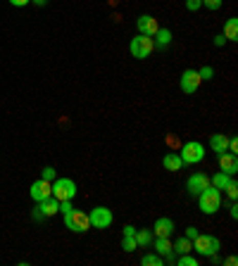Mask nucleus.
Returning <instances> with one entry per match:
<instances>
[{
	"mask_svg": "<svg viewBox=\"0 0 238 266\" xmlns=\"http://www.w3.org/2000/svg\"><path fill=\"white\" fill-rule=\"evenodd\" d=\"M198 205L203 214H217L222 209V190H217L214 185H207L200 195H198Z\"/></svg>",
	"mask_w": 238,
	"mask_h": 266,
	"instance_id": "f257e3e1",
	"label": "nucleus"
},
{
	"mask_svg": "<svg viewBox=\"0 0 238 266\" xmlns=\"http://www.w3.org/2000/svg\"><path fill=\"white\" fill-rule=\"evenodd\" d=\"M190 243H193V250H196V254H200V257H207V259H210L212 254H217L219 247H222V243H219L217 235H207V233H198V235L190 240Z\"/></svg>",
	"mask_w": 238,
	"mask_h": 266,
	"instance_id": "f03ea898",
	"label": "nucleus"
},
{
	"mask_svg": "<svg viewBox=\"0 0 238 266\" xmlns=\"http://www.w3.org/2000/svg\"><path fill=\"white\" fill-rule=\"evenodd\" d=\"M64 226H67L72 233H86L91 228L89 214L81 212V209H72L69 214H64Z\"/></svg>",
	"mask_w": 238,
	"mask_h": 266,
	"instance_id": "7ed1b4c3",
	"label": "nucleus"
},
{
	"mask_svg": "<svg viewBox=\"0 0 238 266\" xmlns=\"http://www.w3.org/2000/svg\"><path fill=\"white\" fill-rule=\"evenodd\" d=\"M129 50H131V55H134L136 60H145V57H150V53L155 50V43H153V38H150V36L138 34L136 38H131Z\"/></svg>",
	"mask_w": 238,
	"mask_h": 266,
	"instance_id": "20e7f679",
	"label": "nucleus"
},
{
	"mask_svg": "<svg viewBox=\"0 0 238 266\" xmlns=\"http://www.w3.org/2000/svg\"><path fill=\"white\" fill-rule=\"evenodd\" d=\"M179 157H181V162H184V164L203 162V159H205L203 143H198V140H188V143H184V148H181V152H179Z\"/></svg>",
	"mask_w": 238,
	"mask_h": 266,
	"instance_id": "39448f33",
	"label": "nucleus"
},
{
	"mask_svg": "<svg viewBox=\"0 0 238 266\" xmlns=\"http://www.w3.org/2000/svg\"><path fill=\"white\" fill-rule=\"evenodd\" d=\"M76 195V183L72 178H55L53 183V198L55 200H74Z\"/></svg>",
	"mask_w": 238,
	"mask_h": 266,
	"instance_id": "423d86ee",
	"label": "nucleus"
},
{
	"mask_svg": "<svg viewBox=\"0 0 238 266\" xmlns=\"http://www.w3.org/2000/svg\"><path fill=\"white\" fill-rule=\"evenodd\" d=\"M29 195H31V200H34V202H41V200L53 198V181H46V178H38V181H34V183H31V188H29Z\"/></svg>",
	"mask_w": 238,
	"mask_h": 266,
	"instance_id": "0eeeda50",
	"label": "nucleus"
},
{
	"mask_svg": "<svg viewBox=\"0 0 238 266\" xmlns=\"http://www.w3.org/2000/svg\"><path fill=\"white\" fill-rule=\"evenodd\" d=\"M112 212H110L107 207H95V209H91L89 214V221L93 228H110V224H112Z\"/></svg>",
	"mask_w": 238,
	"mask_h": 266,
	"instance_id": "6e6552de",
	"label": "nucleus"
},
{
	"mask_svg": "<svg viewBox=\"0 0 238 266\" xmlns=\"http://www.w3.org/2000/svg\"><path fill=\"white\" fill-rule=\"evenodd\" d=\"M200 81H203V79H200V74H198L196 69H186L184 74H181V83H179V86H181L184 93H196V90L200 88Z\"/></svg>",
	"mask_w": 238,
	"mask_h": 266,
	"instance_id": "1a4fd4ad",
	"label": "nucleus"
},
{
	"mask_svg": "<svg viewBox=\"0 0 238 266\" xmlns=\"http://www.w3.org/2000/svg\"><path fill=\"white\" fill-rule=\"evenodd\" d=\"M210 185V176H205V174H200V171H196V174H190L188 176V183H186V188H188L190 195H200V192L205 190Z\"/></svg>",
	"mask_w": 238,
	"mask_h": 266,
	"instance_id": "9d476101",
	"label": "nucleus"
},
{
	"mask_svg": "<svg viewBox=\"0 0 238 266\" xmlns=\"http://www.w3.org/2000/svg\"><path fill=\"white\" fill-rule=\"evenodd\" d=\"M217 162H219V169L224 171V174H229V176H233L238 171V157L236 152H219L217 155Z\"/></svg>",
	"mask_w": 238,
	"mask_h": 266,
	"instance_id": "9b49d317",
	"label": "nucleus"
},
{
	"mask_svg": "<svg viewBox=\"0 0 238 266\" xmlns=\"http://www.w3.org/2000/svg\"><path fill=\"white\" fill-rule=\"evenodd\" d=\"M136 27H138V34H143V36H153L157 34V29H160V24H157V19L155 17H150V14H141L136 19Z\"/></svg>",
	"mask_w": 238,
	"mask_h": 266,
	"instance_id": "f8f14e48",
	"label": "nucleus"
},
{
	"mask_svg": "<svg viewBox=\"0 0 238 266\" xmlns=\"http://www.w3.org/2000/svg\"><path fill=\"white\" fill-rule=\"evenodd\" d=\"M171 233H174V221H171V219L160 216L155 224H153V235H155V238H169Z\"/></svg>",
	"mask_w": 238,
	"mask_h": 266,
	"instance_id": "ddd939ff",
	"label": "nucleus"
},
{
	"mask_svg": "<svg viewBox=\"0 0 238 266\" xmlns=\"http://www.w3.org/2000/svg\"><path fill=\"white\" fill-rule=\"evenodd\" d=\"M36 209H38V212H41L46 219H48V216H53V214H57V212H60V200H55V198L41 200Z\"/></svg>",
	"mask_w": 238,
	"mask_h": 266,
	"instance_id": "4468645a",
	"label": "nucleus"
},
{
	"mask_svg": "<svg viewBox=\"0 0 238 266\" xmlns=\"http://www.w3.org/2000/svg\"><path fill=\"white\" fill-rule=\"evenodd\" d=\"M153 243H155V252L160 254V257H167V259H174V250H171L169 238H155V240H153Z\"/></svg>",
	"mask_w": 238,
	"mask_h": 266,
	"instance_id": "2eb2a0df",
	"label": "nucleus"
},
{
	"mask_svg": "<svg viewBox=\"0 0 238 266\" xmlns=\"http://www.w3.org/2000/svg\"><path fill=\"white\" fill-rule=\"evenodd\" d=\"M162 166L167 171H181L184 169V162H181V157H179L177 152H167L162 159Z\"/></svg>",
	"mask_w": 238,
	"mask_h": 266,
	"instance_id": "dca6fc26",
	"label": "nucleus"
},
{
	"mask_svg": "<svg viewBox=\"0 0 238 266\" xmlns=\"http://www.w3.org/2000/svg\"><path fill=\"white\" fill-rule=\"evenodd\" d=\"M210 148L214 152H226L229 150V138L224 136V133H214V136H210Z\"/></svg>",
	"mask_w": 238,
	"mask_h": 266,
	"instance_id": "f3484780",
	"label": "nucleus"
},
{
	"mask_svg": "<svg viewBox=\"0 0 238 266\" xmlns=\"http://www.w3.org/2000/svg\"><path fill=\"white\" fill-rule=\"evenodd\" d=\"M153 38H155V48H167V45H169L171 43V31L169 29H157V34L153 36Z\"/></svg>",
	"mask_w": 238,
	"mask_h": 266,
	"instance_id": "a211bd4d",
	"label": "nucleus"
},
{
	"mask_svg": "<svg viewBox=\"0 0 238 266\" xmlns=\"http://www.w3.org/2000/svg\"><path fill=\"white\" fill-rule=\"evenodd\" d=\"M233 176H229V174H224V171H217L214 176L210 178V185H214L217 190H224L226 185H229V181H231Z\"/></svg>",
	"mask_w": 238,
	"mask_h": 266,
	"instance_id": "6ab92c4d",
	"label": "nucleus"
},
{
	"mask_svg": "<svg viewBox=\"0 0 238 266\" xmlns=\"http://www.w3.org/2000/svg\"><path fill=\"white\" fill-rule=\"evenodd\" d=\"M224 38H226V41H236V38H238V19H236V17L226 19V24H224Z\"/></svg>",
	"mask_w": 238,
	"mask_h": 266,
	"instance_id": "aec40b11",
	"label": "nucleus"
},
{
	"mask_svg": "<svg viewBox=\"0 0 238 266\" xmlns=\"http://www.w3.org/2000/svg\"><path fill=\"white\" fill-rule=\"evenodd\" d=\"M171 250H174V254H186V252H190V250H193V243H190L188 238H179L177 243H174V245H171Z\"/></svg>",
	"mask_w": 238,
	"mask_h": 266,
	"instance_id": "412c9836",
	"label": "nucleus"
},
{
	"mask_svg": "<svg viewBox=\"0 0 238 266\" xmlns=\"http://www.w3.org/2000/svg\"><path fill=\"white\" fill-rule=\"evenodd\" d=\"M136 243H138V247H148V245H153V231H148V228H143V231H136Z\"/></svg>",
	"mask_w": 238,
	"mask_h": 266,
	"instance_id": "4be33fe9",
	"label": "nucleus"
},
{
	"mask_svg": "<svg viewBox=\"0 0 238 266\" xmlns=\"http://www.w3.org/2000/svg\"><path fill=\"white\" fill-rule=\"evenodd\" d=\"M141 264L143 266H162V257L157 252H148L141 257Z\"/></svg>",
	"mask_w": 238,
	"mask_h": 266,
	"instance_id": "5701e85b",
	"label": "nucleus"
},
{
	"mask_svg": "<svg viewBox=\"0 0 238 266\" xmlns=\"http://www.w3.org/2000/svg\"><path fill=\"white\" fill-rule=\"evenodd\" d=\"M122 250H124V252H136V250H138L136 238H134V235H124V238H122Z\"/></svg>",
	"mask_w": 238,
	"mask_h": 266,
	"instance_id": "b1692460",
	"label": "nucleus"
},
{
	"mask_svg": "<svg viewBox=\"0 0 238 266\" xmlns=\"http://www.w3.org/2000/svg\"><path fill=\"white\" fill-rule=\"evenodd\" d=\"M179 266H198V259H196V257H190L188 252L179 254Z\"/></svg>",
	"mask_w": 238,
	"mask_h": 266,
	"instance_id": "393cba45",
	"label": "nucleus"
},
{
	"mask_svg": "<svg viewBox=\"0 0 238 266\" xmlns=\"http://www.w3.org/2000/svg\"><path fill=\"white\" fill-rule=\"evenodd\" d=\"M224 190H226V195H229V198H231V200H236V198H238V183H236V181H233V178H231V181H229V185H226Z\"/></svg>",
	"mask_w": 238,
	"mask_h": 266,
	"instance_id": "a878e982",
	"label": "nucleus"
},
{
	"mask_svg": "<svg viewBox=\"0 0 238 266\" xmlns=\"http://www.w3.org/2000/svg\"><path fill=\"white\" fill-rule=\"evenodd\" d=\"M55 174H57V171H55L53 166H43L41 178H46V181H55Z\"/></svg>",
	"mask_w": 238,
	"mask_h": 266,
	"instance_id": "bb28decb",
	"label": "nucleus"
},
{
	"mask_svg": "<svg viewBox=\"0 0 238 266\" xmlns=\"http://www.w3.org/2000/svg\"><path fill=\"white\" fill-rule=\"evenodd\" d=\"M200 7H203V0H186V10H190V12H196Z\"/></svg>",
	"mask_w": 238,
	"mask_h": 266,
	"instance_id": "cd10ccee",
	"label": "nucleus"
},
{
	"mask_svg": "<svg viewBox=\"0 0 238 266\" xmlns=\"http://www.w3.org/2000/svg\"><path fill=\"white\" fill-rule=\"evenodd\" d=\"M72 209H74V207H72V200H62V202H60V212H62V216H64V214H69Z\"/></svg>",
	"mask_w": 238,
	"mask_h": 266,
	"instance_id": "c85d7f7f",
	"label": "nucleus"
},
{
	"mask_svg": "<svg viewBox=\"0 0 238 266\" xmlns=\"http://www.w3.org/2000/svg\"><path fill=\"white\" fill-rule=\"evenodd\" d=\"M198 74H200V79H205V81H207V79H212L214 69H212V67H203V69H198Z\"/></svg>",
	"mask_w": 238,
	"mask_h": 266,
	"instance_id": "c756f323",
	"label": "nucleus"
},
{
	"mask_svg": "<svg viewBox=\"0 0 238 266\" xmlns=\"http://www.w3.org/2000/svg\"><path fill=\"white\" fill-rule=\"evenodd\" d=\"M203 7H207V10H219V7H222V0H203Z\"/></svg>",
	"mask_w": 238,
	"mask_h": 266,
	"instance_id": "7c9ffc66",
	"label": "nucleus"
},
{
	"mask_svg": "<svg viewBox=\"0 0 238 266\" xmlns=\"http://www.w3.org/2000/svg\"><path fill=\"white\" fill-rule=\"evenodd\" d=\"M122 233H124V235H136V226H129V224H126Z\"/></svg>",
	"mask_w": 238,
	"mask_h": 266,
	"instance_id": "2f4dec72",
	"label": "nucleus"
},
{
	"mask_svg": "<svg viewBox=\"0 0 238 266\" xmlns=\"http://www.w3.org/2000/svg\"><path fill=\"white\" fill-rule=\"evenodd\" d=\"M31 0H10V5H14V7H24V5H29Z\"/></svg>",
	"mask_w": 238,
	"mask_h": 266,
	"instance_id": "473e14b6",
	"label": "nucleus"
},
{
	"mask_svg": "<svg viewBox=\"0 0 238 266\" xmlns=\"http://www.w3.org/2000/svg\"><path fill=\"white\" fill-rule=\"evenodd\" d=\"M198 235V228H186V238L188 240H193Z\"/></svg>",
	"mask_w": 238,
	"mask_h": 266,
	"instance_id": "72a5a7b5",
	"label": "nucleus"
},
{
	"mask_svg": "<svg viewBox=\"0 0 238 266\" xmlns=\"http://www.w3.org/2000/svg\"><path fill=\"white\" fill-rule=\"evenodd\" d=\"M238 150V143H236V138H229V152H236Z\"/></svg>",
	"mask_w": 238,
	"mask_h": 266,
	"instance_id": "f704fd0d",
	"label": "nucleus"
},
{
	"mask_svg": "<svg viewBox=\"0 0 238 266\" xmlns=\"http://www.w3.org/2000/svg\"><path fill=\"white\" fill-rule=\"evenodd\" d=\"M229 214H231V219H238V205H236V202L229 207Z\"/></svg>",
	"mask_w": 238,
	"mask_h": 266,
	"instance_id": "c9c22d12",
	"label": "nucleus"
},
{
	"mask_svg": "<svg viewBox=\"0 0 238 266\" xmlns=\"http://www.w3.org/2000/svg\"><path fill=\"white\" fill-rule=\"evenodd\" d=\"M224 43H226L224 34H219V36H214V45H224Z\"/></svg>",
	"mask_w": 238,
	"mask_h": 266,
	"instance_id": "e433bc0d",
	"label": "nucleus"
},
{
	"mask_svg": "<svg viewBox=\"0 0 238 266\" xmlns=\"http://www.w3.org/2000/svg\"><path fill=\"white\" fill-rule=\"evenodd\" d=\"M31 216H34V221H43V219H46L41 212H38V209H34V212H31Z\"/></svg>",
	"mask_w": 238,
	"mask_h": 266,
	"instance_id": "4c0bfd02",
	"label": "nucleus"
},
{
	"mask_svg": "<svg viewBox=\"0 0 238 266\" xmlns=\"http://www.w3.org/2000/svg\"><path fill=\"white\" fill-rule=\"evenodd\" d=\"M224 264H226V266H236V257H229V259H226Z\"/></svg>",
	"mask_w": 238,
	"mask_h": 266,
	"instance_id": "58836bf2",
	"label": "nucleus"
},
{
	"mask_svg": "<svg viewBox=\"0 0 238 266\" xmlns=\"http://www.w3.org/2000/svg\"><path fill=\"white\" fill-rule=\"evenodd\" d=\"M46 3H48V0H34V5H38V7H43Z\"/></svg>",
	"mask_w": 238,
	"mask_h": 266,
	"instance_id": "ea45409f",
	"label": "nucleus"
}]
</instances>
